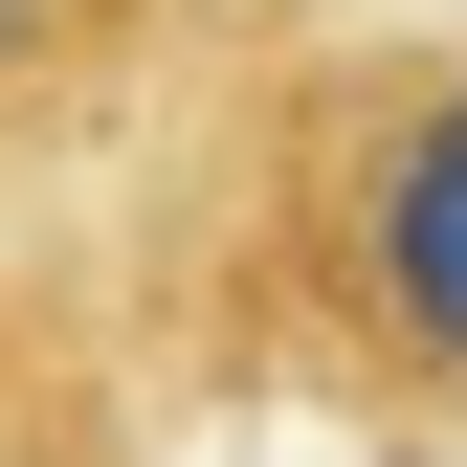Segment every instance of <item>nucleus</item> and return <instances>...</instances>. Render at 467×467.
Here are the masks:
<instances>
[{"label":"nucleus","instance_id":"nucleus-1","mask_svg":"<svg viewBox=\"0 0 467 467\" xmlns=\"http://www.w3.org/2000/svg\"><path fill=\"white\" fill-rule=\"evenodd\" d=\"M111 179H134V334L201 400H312L357 445L467 467V45H223L156 89Z\"/></svg>","mask_w":467,"mask_h":467},{"label":"nucleus","instance_id":"nucleus-2","mask_svg":"<svg viewBox=\"0 0 467 467\" xmlns=\"http://www.w3.org/2000/svg\"><path fill=\"white\" fill-rule=\"evenodd\" d=\"M179 67H201V0H0V201L111 179Z\"/></svg>","mask_w":467,"mask_h":467}]
</instances>
